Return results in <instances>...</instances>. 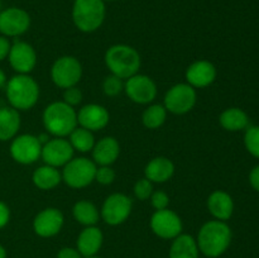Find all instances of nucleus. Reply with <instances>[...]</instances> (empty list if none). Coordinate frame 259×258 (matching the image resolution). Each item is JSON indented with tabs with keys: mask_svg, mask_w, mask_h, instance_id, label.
Wrapping results in <instances>:
<instances>
[{
	"mask_svg": "<svg viewBox=\"0 0 259 258\" xmlns=\"http://www.w3.org/2000/svg\"><path fill=\"white\" fill-rule=\"evenodd\" d=\"M244 144L252 156L259 158V126H249L245 132Z\"/></svg>",
	"mask_w": 259,
	"mask_h": 258,
	"instance_id": "30",
	"label": "nucleus"
},
{
	"mask_svg": "<svg viewBox=\"0 0 259 258\" xmlns=\"http://www.w3.org/2000/svg\"><path fill=\"white\" fill-rule=\"evenodd\" d=\"M86 258H99V257H95V255H93V257H86Z\"/></svg>",
	"mask_w": 259,
	"mask_h": 258,
	"instance_id": "43",
	"label": "nucleus"
},
{
	"mask_svg": "<svg viewBox=\"0 0 259 258\" xmlns=\"http://www.w3.org/2000/svg\"><path fill=\"white\" fill-rule=\"evenodd\" d=\"M30 17L20 8H8L0 12V33L5 37H18L29 29Z\"/></svg>",
	"mask_w": 259,
	"mask_h": 258,
	"instance_id": "14",
	"label": "nucleus"
},
{
	"mask_svg": "<svg viewBox=\"0 0 259 258\" xmlns=\"http://www.w3.org/2000/svg\"><path fill=\"white\" fill-rule=\"evenodd\" d=\"M207 209L215 219L225 222V220L230 219V217L233 215L234 202L228 192L217 190V191L211 192L207 199Z\"/></svg>",
	"mask_w": 259,
	"mask_h": 258,
	"instance_id": "20",
	"label": "nucleus"
},
{
	"mask_svg": "<svg viewBox=\"0 0 259 258\" xmlns=\"http://www.w3.org/2000/svg\"><path fill=\"white\" fill-rule=\"evenodd\" d=\"M7 75H5V72L4 71L2 70V68H0V89L2 88H4L5 85H7Z\"/></svg>",
	"mask_w": 259,
	"mask_h": 258,
	"instance_id": "40",
	"label": "nucleus"
},
{
	"mask_svg": "<svg viewBox=\"0 0 259 258\" xmlns=\"http://www.w3.org/2000/svg\"><path fill=\"white\" fill-rule=\"evenodd\" d=\"M217 78V68L210 61L200 60L187 67L186 80L194 89H204L211 85Z\"/></svg>",
	"mask_w": 259,
	"mask_h": 258,
	"instance_id": "18",
	"label": "nucleus"
},
{
	"mask_svg": "<svg viewBox=\"0 0 259 258\" xmlns=\"http://www.w3.org/2000/svg\"><path fill=\"white\" fill-rule=\"evenodd\" d=\"M95 180L101 185H110L115 180V171L110 166H100L96 168Z\"/></svg>",
	"mask_w": 259,
	"mask_h": 258,
	"instance_id": "33",
	"label": "nucleus"
},
{
	"mask_svg": "<svg viewBox=\"0 0 259 258\" xmlns=\"http://www.w3.org/2000/svg\"><path fill=\"white\" fill-rule=\"evenodd\" d=\"M82 100V93H81L80 89H77L76 86L72 88L65 89V93H63V101L66 104H68L70 106H76L81 103Z\"/></svg>",
	"mask_w": 259,
	"mask_h": 258,
	"instance_id": "34",
	"label": "nucleus"
},
{
	"mask_svg": "<svg viewBox=\"0 0 259 258\" xmlns=\"http://www.w3.org/2000/svg\"><path fill=\"white\" fill-rule=\"evenodd\" d=\"M10 219V209L4 201L0 200V229L5 227L9 223Z\"/></svg>",
	"mask_w": 259,
	"mask_h": 258,
	"instance_id": "37",
	"label": "nucleus"
},
{
	"mask_svg": "<svg viewBox=\"0 0 259 258\" xmlns=\"http://www.w3.org/2000/svg\"><path fill=\"white\" fill-rule=\"evenodd\" d=\"M93 159L99 166H110L118 159L120 146L114 137H104L93 148Z\"/></svg>",
	"mask_w": 259,
	"mask_h": 258,
	"instance_id": "19",
	"label": "nucleus"
},
{
	"mask_svg": "<svg viewBox=\"0 0 259 258\" xmlns=\"http://www.w3.org/2000/svg\"><path fill=\"white\" fill-rule=\"evenodd\" d=\"M133 207L131 197L124 194H111L101 206V218L109 225H119L129 218Z\"/></svg>",
	"mask_w": 259,
	"mask_h": 258,
	"instance_id": "9",
	"label": "nucleus"
},
{
	"mask_svg": "<svg viewBox=\"0 0 259 258\" xmlns=\"http://www.w3.org/2000/svg\"><path fill=\"white\" fill-rule=\"evenodd\" d=\"M151 202L152 206L156 210H163L168 207L169 204V197L166 192L163 191H154L153 194L151 195Z\"/></svg>",
	"mask_w": 259,
	"mask_h": 258,
	"instance_id": "35",
	"label": "nucleus"
},
{
	"mask_svg": "<svg viewBox=\"0 0 259 258\" xmlns=\"http://www.w3.org/2000/svg\"><path fill=\"white\" fill-rule=\"evenodd\" d=\"M0 258H7V250L2 244H0Z\"/></svg>",
	"mask_w": 259,
	"mask_h": 258,
	"instance_id": "41",
	"label": "nucleus"
},
{
	"mask_svg": "<svg viewBox=\"0 0 259 258\" xmlns=\"http://www.w3.org/2000/svg\"><path fill=\"white\" fill-rule=\"evenodd\" d=\"M42 153V143L38 137L32 134H22L14 137L10 144V156L20 164H32Z\"/></svg>",
	"mask_w": 259,
	"mask_h": 258,
	"instance_id": "10",
	"label": "nucleus"
},
{
	"mask_svg": "<svg viewBox=\"0 0 259 258\" xmlns=\"http://www.w3.org/2000/svg\"><path fill=\"white\" fill-rule=\"evenodd\" d=\"M152 194H153V185L149 180L144 177V179L138 180L136 182V185H134V195H136L137 199L144 201V200L149 199Z\"/></svg>",
	"mask_w": 259,
	"mask_h": 258,
	"instance_id": "32",
	"label": "nucleus"
},
{
	"mask_svg": "<svg viewBox=\"0 0 259 258\" xmlns=\"http://www.w3.org/2000/svg\"><path fill=\"white\" fill-rule=\"evenodd\" d=\"M10 48H12V43L8 39V37L5 35H0V62L4 61L5 58H8L10 52Z\"/></svg>",
	"mask_w": 259,
	"mask_h": 258,
	"instance_id": "36",
	"label": "nucleus"
},
{
	"mask_svg": "<svg viewBox=\"0 0 259 258\" xmlns=\"http://www.w3.org/2000/svg\"><path fill=\"white\" fill-rule=\"evenodd\" d=\"M8 60L13 70L22 75H28L35 67L37 53L29 43L15 42L12 45Z\"/></svg>",
	"mask_w": 259,
	"mask_h": 258,
	"instance_id": "16",
	"label": "nucleus"
},
{
	"mask_svg": "<svg viewBox=\"0 0 259 258\" xmlns=\"http://www.w3.org/2000/svg\"><path fill=\"white\" fill-rule=\"evenodd\" d=\"M5 93L10 106L19 110H29L39 98V86L29 75L13 76L5 85Z\"/></svg>",
	"mask_w": 259,
	"mask_h": 258,
	"instance_id": "2",
	"label": "nucleus"
},
{
	"mask_svg": "<svg viewBox=\"0 0 259 258\" xmlns=\"http://www.w3.org/2000/svg\"><path fill=\"white\" fill-rule=\"evenodd\" d=\"M151 228L156 235L163 239H175L182 232V220L168 207L156 210L151 218Z\"/></svg>",
	"mask_w": 259,
	"mask_h": 258,
	"instance_id": "12",
	"label": "nucleus"
},
{
	"mask_svg": "<svg viewBox=\"0 0 259 258\" xmlns=\"http://www.w3.org/2000/svg\"><path fill=\"white\" fill-rule=\"evenodd\" d=\"M72 214L76 222L85 227H93L99 222V218H100L98 207L88 200H80L76 202L72 207Z\"/></svg>",
	"mask_w": 259,
	"mask_h": 258,
	"instance_id": "27",
	"label": "nucleus"
},
{
	"mask_svg": "<svg viewBox=\"0 0 259 258\" xmlns=\"http://www.w3.org/2000/svg\"><path fill=\"white\" fill-rule=\"evenodd\" d=\"M175 174V164L167 157H154L153 159L147 163L146 168H144V175L146 179L153 184H163L167 182Z\"/></svg>",
	"mask_w": 259,
	"mask_h": 258,
	"instance_id": "21",
	"label": "nucleus"
},
{
	"mask_svg": "<svg viewBox=\"0 0 259 258\" xmlns=\"http://www.w3.org/2000/svg\"><path fill=\"white\" fill-rule=\"evenodd\" d=\"M63 214L56 207H46L35 215L33 229L35 234L42 238H50L58 234L63 227Z\"/></svg>",
	"mask_w": 259,
	"mask_h": 258,
	"instance_id": "15",
	"label": "nucleus"
},
{
	"mask_svg": "<svg viewBox=\"0 0 259 258\" xmlns=\"http://www.w3.org/2000/svg\"><path fill=\"white\" fill-rule=\"evenodd\" d=\"M73 152L75 149L72 148L67 139L55 137L43 144L40 157L45 164L58 168L67 164L73 158Z\"/></svg>",
	"mask_w": 259,
	"mask_h": 258,
	"instance_id": "13",
	"label": "nucleus"
},
{
	"mask_svg": "<svg viewBox=\"0 0 259 258\" xmlns=\"http://www.w3.org/2000/svg\"><path fill=\"white\" fill-rule=\"evenodd\" d=\"M96 163L85 157L72 158L63 166L62 180L72 189H83L95 180Z\"/></svg>",
	"mask_w": 259,
	"mask_h": 258,
	"instance_id": "6",
	"label": "nucleus"
},
{
	"mask_svg": "<svg viewBox=\"0 0 259 258\" xmlns=\"http://www.w3.org/2000/svg\"><path fill=\"white\" fill-rule=\"evenodd\" d=\"M0 12H2V0H0Z\"/></svg>",
	"mask_w": 259,
	"mask_h": 258,
	"instance_id": "42",
	"label": "nucleus"
},
{
	"mask_svg": "<svg viewBox=\"0 0 259 258\" xmlns=\"http://www.w3.org/2000/svg\"><path fill=\"white\" fill-rule=\"evenodd\" d=\"M57 258H82L81 253L78 252L75 248H62V249L58 252Z\"/></svg>",
	"mask_w": 259,
	"mask_h": 258,
	"instance_id": "38",
	"label": "nucleus"
},
{
	"mask_svg": "<svg viewBox=\"0 0 259 258\" xmlns=\"http://www.w3.org/2000/svg\"><path fill=\"white\" fill-rule=\"evenodd\" d=\"M103 240V233L99 228H96L95 225L86 227L77 238V250L85 258L93 257L101 248Z\"/></svg>",
	"mask_w": 259,
	"mask_h": 258,
	"instance_id": "22",
	"label": "nucleus"
},
{
	"mask_svg": "<svg viewBox=\"0 0 259 258\" xmlns=\"http://www.w3.org/2000/svg\"><path fill=\"white\" fill-rule=\"evenodd\" d=\"M70 144L75 151L88 153L93 151L95 146V138H94L93 132L82 128V126H76L70 134Z\"/></svg>",
	"mask_w": 259,
	"mask_h": 258,
	"instance_id": "28",
	"label": "nucleus"
},
{
	"mask_svg": "<svg viewBox=\"0 0 259 258\" xmlns=\"http://www.w3.org/2000/svg\"><path fill=\"white\" fill-rule=\"evenodd\" d=\"M110 120L109 111L99 104H88L77 113V123L90 132H98L105 128Z\"/></svg>",
	"mask_w": 259,
	"mask_h": 258,
	"instance_id": "17",
	"label": "nucleus"
},
{
	"mask_svg": "<svg viewBox=\"0 0 259 258\" xmlns=\"http://www.w3.org/2000/svg\"><path fill=\"white\" fill-rule=\"evenodd\" d=\"M196 91L189 83H177L172 86L164 96V108L176 115L189 113L196 104Z\"/></svg>",
	"mask_w": 259,
	"mask_h": 258,
	"instance_id": "8",
	"label": "nucleus"
},
{
	"mask_svg": "<svg viewBox=\"0 0 259 258\" xmlns=\"http://www.w3.org/2000/svg\"><path fill=\"white\" fill-rule=\"evenodd\" d=\"M124 90L133 103L141 105L152 103L157 96L156 82L149 76L141 73H136L129 77L124 83Z\"/></svg>",
	"mask_w": 259,
	"mask_h": 258,
	"instance_id": "11",
	"label": "nucleus"
},
{
	"mask_svg": "<svg viewBox=\"0 0 259 258\" xmlns=\"http://www.w3.org/2000/svg\"><path fill=\"white\" fill-rule=\"evenodd\" d=\"M124 90L123 80L116 76L110 75L105 77L103 82V91L106 96H116Z\"/></svg>",
	"mask_w": 259,
	"mask_h": 258,
	"instance_id": "31",
	"label": "nucleus"
},
{
	"mask_svg": "<svg viewBox=\"0 0 259 258\" xmlns=\"http://www.w3.org/2000/svg\"><path fill=\"white\" fill-rule=\"evenodd\" d=\"M104 2H114V0H104Z\"/></svg>",
	"mask_w": 259,
	"mask_h": 258,
	"instance_id": "44",
	"label": "nucleus"
},
{
	"mask_svg": "<svg viewBox=\"0 0 259 258\" xmlns=\"http://www.w3.org/2000/svg\"><path fill=\"white\" fill-rule=\"evenodd\" d=\"M197 247L206 257L222 255L232 242V230L222 220H210L205 223L197 235Z\"/></svg>",
	"mask_w": 259,
	"mask_h": 258,
	"instance_id": "1",
	"label": "nucleus"
},
{
	"mask_svg": "<svg viewBox=\"0 0 259 258\" xmlns=\"http://www.w3.org/2000/svg\"><path fill=\"white\" fill-rule=\"evenodd\" d=\"M167 119V110L164 105L154 104L148 106L142 115L143 125L148 129H157L163 125Z\"/></svg>",
	"mask_w": 259,
	"mask_h": 258,
	"instance_id": "29",
	"label": "nucleus"
},
{
	"mask_svg": "<svg viewBox=\"0 0 259 258\" xmlns=\"http://www.w3.org/2000/svg\"><path fill=\"white\" fill-rule=\"evenodd\" d=\"M249 182H250V185H252L253 189H254L255 191L259 192V164L258 166H255L254 168L250 171Z\"/></svg>",
	"mask_w": 259,
	"mask_h": 258,
	"instance_id": "39",
	"label": "nucleus"
},
{
	"mask_svg": "<svg viewBox=\"0 0 259 258\" xmlns=\"http://www.w3.org/2000/svg\"><path fill=\"white\" fill-rule=\"evenodd\" d=\"M169 258H199L197 242L189 234H180L174 239Z\"/></svg>",
	"mask_w": 259,
	"mask_h": 258,
	"instance_id": "24",
	"label": "nucleus"
},
{
	"mask_svg": "<svg viewBox=\"0 0 259 258\" xmlns=\"http://www.w3.org/2000/svg\"><path fill=\"white\" fill-rule=\"evenodd\" d=\"M82 76V66L73 56H63L55 61L51 68V78L60 89L76 86Z\"/></svg>",
	"mask_w": 259,
	"mask_h": 258,
	"instance_id": "7",
	"label": "nucleus"
},
{
	"mask_svg": "<svg viewBox=\"0 0 259 258\" xmlns=\"http://www.w3.org/2000/svg\"><path fill=\"white\" fill-rule=\"evenodd\" d=\"M104 0H75L72 8V20L76 28L83 33L98 30L105 19Z\"/></svg>",
	"mask_w": 259,
	"mask_h": 258,
	"instance_id": "5",
	"label": "nucleus"
},
{
	"mask_svg": "<svg viewBox=\"0 0 259 258\" xmlns=\"http://www.w3.org/2000/svg\"><path fill=\"white\" fill-rule=\"evenodd\" d=\"M77 113L65 101H55L43 111V125L52 136L63 138L77 126Z\"/></svg>",
	"mask_w": 259,
	"mask_h": 258,
	"instance_id": "4",
	"label": "nucleus"
},
{
	"mask_svg": "<svg viewBox=\"0 0 259 258\" xmlns=\"http://www.w3.org/2000/svg\"><path fill=\"white\" fill-rule=\"evenodd\" d=\"M20 128V115L12 106L0 108V142H8L17 137Z\"/></svg>",
	"mask_w": 259,
	"mask_h": 258,
	"instance_id": "23",
	"label": "nucleus"
},
{
	"mask_svg": "<svg viewBox=\"0 0 259 258\" xmlns=\"http://www.w3.org/2000/svg\"><path fill=\"white\" fill-rule=\"evenodd\" d=\"M105 65L111 75L119 78H126L138 73L141 68V56L138 51L128 45H114L106 51Z\"/></svg>",
	"mask_w": 259,
	"mask_h": 258,
	"instance_id": "3",
	"label": "nucleus"
},
{
	"mask_svg": "<svg viewBox=\"0 0 259 258\" xmlns=\"http://www.w3.org/2000/svg\"><path fill=\"white\" fill-rule=\"evenodd\" d=\"M33 184L40 190H52L56 186L60 185V182L62 181V175L60 174L56 167L48 166H40L33 172Z\"/></svg>",
	"mask_w": 259,
	"mask_h": 258,
	"instance_id": "25",
	"label": "nucleus"
},
{
	"mask_svg": "<svg viewBox=\"0 0 259 258\" xmlns=\"http://www.w3.org/2000/svg\"><path fill=\"white\" fill-rule=\"evenodd\" d=\"M220 125L229 132H238L247 128L249 119L245 111L239 108H229L220 114Z\"/></svg>",
	"mask_w": 259,
	"mask_h": 258,
	"instance_id": "26",
	"label": "nucleus"
}]
</instances>
